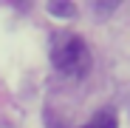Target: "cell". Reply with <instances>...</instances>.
<instances>
[{
	"instance_id": "obj_1",
	"label": "cell",
	"mask_w": 130,
	"mask_h": 128,
	"mask_svg": "<svg viewBox=\"0 0 130 128\" xmlns=\"http://www.w3.org/2000/svg\"><path fill=\"white\" fill-rule=\"evenodd\" d=\"M51 63L71 77H82L91 68V51L85 46V40L76 34H59L51 46Z\"/></svg>"
},
{
	"instance_id": "obj_2",
	"label": "cell",
	"mask_w": 130,
	"mask_h": 128,
	"mask_svg": "<svg viewBox=\"0 0 130 128\" xmlns=\"http://www.w3.org/2000/svg\"><path fill=\"white\" fill-rule=\"evenodd\" d=\"M82 128H116V117L110 111H102V114L91 117V122H85Z\"/></svg>"
},
{
	"instance_id": "obj_3",
	"label": "cell",
	"mask_w": 130,
	"mask_h": 128,
	"mask_svg": "<svg viewBox=\"0 0 130 128\" xmlns=\"http://www.w3.org/2000/svg\"><path fill=\"white\" fill-rule=\"evenodd\" d=\"M48 14H57V17H74V3H48Z\"/></svg>"
}]
</instances>
